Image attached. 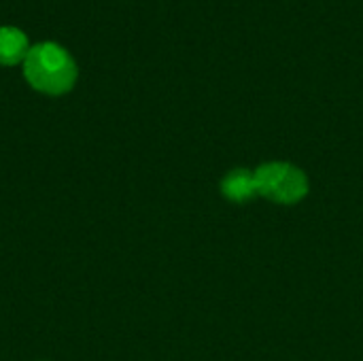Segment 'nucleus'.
<instances>
[{
  "instance_id": "obj_3",
  "label": "nucleus",
  "mask_w": 363,
  "mask_h": 361,
  "mask_svg": "<svg viewBox=\"0 0 363 361\" xmlns=\"http://www.w3.org/2000/svg\"><path fill=\"white\" fill-rule=\"evenodd\" d=\"M28 34L17 26H0V64L15 66L26 60L30 51Z\"/></svg>"
},
{
  "instance_id": "obj_2",
  "label": "nucleus",
  "mask_w": 363,
  "mask_h": 361,
  "mask_svg": "<svg viewBox=\"0 0 363 361\" xmlns=\"http://www.w3.org/2000/svg\"><path fill=\"white\" fill-rule=\"evenodd\" d=\"M257 194L277 204H298L308 196V177L289 162H268L255 170Z\"/></svg>"
},
{
  "instance_id": "obj_1",
  "label": "nucleus",
  "mask_w": 363,
  "mask_h": 361,
  "mask_svg": "<svg viewBox=\"0 0 363 361\" xmlns=\"http://www.w3.org/2000/svg\"><path fill=\"white\" fill-rule=\"evenodd\" d=\"M26 81L40 94L62 96L79 79V66L72 53L55 40H43L30 47L23 60Z\"/></svg>"
},
{
  "instance_id": "obj_4",
  "label": "nucleus",
  "mask_w": 363,
  "mask_h": 361,
  "mask_svg": "<svg viewBox=\"0 0 363 361\" xmlns=\"http://www.w3.org/2000/svg\"><path fill=\"white\" fill-rule=\"evenodd\" d=\"M221 194L228 200L236 202V204L253 200L255 196H259L257 194V183H255V172H251V170H232L221 181Z\"/></svg>"
}]
</instances>
